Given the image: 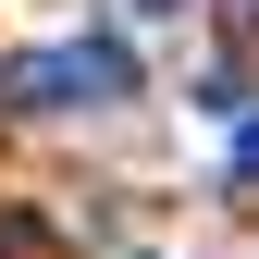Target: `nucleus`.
<instances>
[{
  "mask_svg": "<svg viewBox=\"0 0 259 259\" xmlns=\"http://www.w3.org/2000/svg\"><path fill=\"white\" fill-rule=\"evenodd\" d=\"M62 62H74V99H136V50H123V37H62Z\"/></svg>",
  "mask_w": 259,
  "mask_h": 259,
  "instance_id": "f03ea898",
  "label": "nucleus"
},
{
  "mask_svg": "<svg viewBox=\"0 0 259 259\" xmlns=\"http://www.w3.org/2000/svg\"><path fill=\"white\" fill-rule=\"evenodd\" d=\"M235 185H247V198H259V111L235 123Z\"/></svg>",
  "mask_w": 259,
  "mask_h": 259,
  "instance_id": "7ed1b4c3",
  "label": "nucleus"
},
{
  "mask_svg": "<svg viewBox=\"0 0 259 259\" xmlns=\"http://www.w3.org/2000/svg\"><path fill=\"white\" fill-rule=\"evenodd\" d=\"M0 111H13V123L74 111V62H62V50H13V62H0Z\"/></svg>",
  "mask_w": 259,
  "mask_h": 259,
  "instance_id": "f257e3e1",
  "label": "nucleus"
},
{
  "mask_svg": "<svg viewBox=\"0 0 259 259\" xmlns=\"http://www.w3.org/2000/svg\"><path fill=\"white\" fill-rule=\"evenodd\" d=\"M123 13H148V25H160V13H185V0H123Z\"/></svg>",
  "mask_w": 259,
  "mask_h": 259,
  "instance_id": "20e7f679",
  "label": "nucleus"
}]
</instances>
